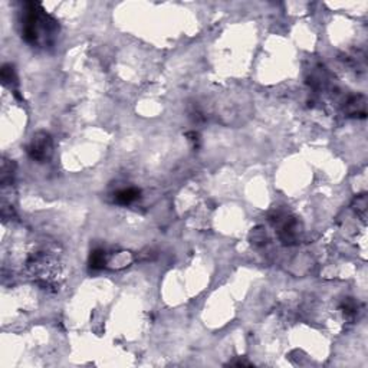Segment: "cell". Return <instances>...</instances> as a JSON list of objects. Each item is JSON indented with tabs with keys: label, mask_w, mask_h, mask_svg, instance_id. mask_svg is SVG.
<instances>
[{
	"label": "cell",
	"mask_w": 368,
	"mask_h": 368,
	"mask_svg": "<svg viewBox=\"0 0 368 368\" xmlns=\"http://www.w3.org/2000/svg\"><path fill=\"white\" fill-rule=\"evenodd\" d=\"M28 152L33 160H38V161L48 160L52 154V141H51L49 134L38 132L31 141L28 147Z\"/></svg>",
	"instance_id": "cell-1"
},
{
	"label": "cell",
	"mask_w": 368,
	"mask_h": 368,
	"mask_svg": "<svg viewBox=\"0 0 368 368\" xmlns=\"http://www.w3.org/2000/svg\"><path fill=\"white\" fill-rule=\"evenodd\" d=\"M138 197H140L138 189H124V190H119L115 195V202L119 205H131Z\"/></svg>",
	"instance_id": "cell-2"
},
{
	"label": "cell",
	"mask_w": 368,
	"mask_h": 368,
	"mask_svg": "<svg viewBox=\"0 0 368 368\" xmlns=\"http://www.w3.org/2000/svg\"><path fill=\"white\" fill-rule=\"evenodd\" d=\"M105 262H107V255L105 252L101 249L94 250L89 256V266L92 269H101L105 266Z\"/></svg>",
	"instance_id": "cell-3"
}]
</instances>
